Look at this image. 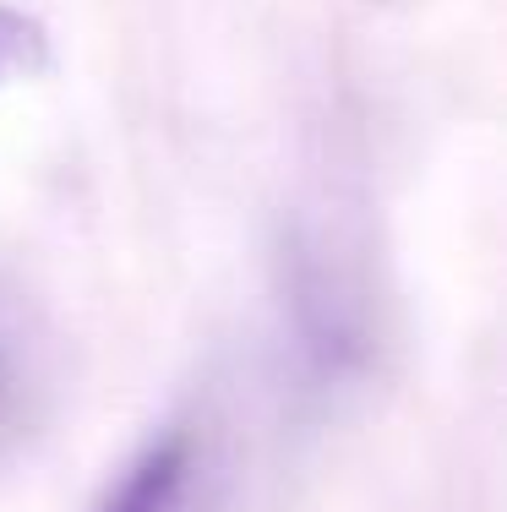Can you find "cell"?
Instances as JSON below:
<instances>
[{
  "instance_id": "3",
  "label": "cell",
  "mask_w": 507,
  "mask_h": 512,
  "mask_svg": "<svg viewBox=\"0 0 507 512\" xmlns=\"http://www.w3.org/2000/svg\"><path fill=\"white\" fill-rule=\"evenodd\" d=\"M0 398H6V360H0Z\"/></svg>"
},
{
  "instance_id": "2",
  "label": "cell",
  "mask_w": 507,
  "mask_h": 512,
  "mask_svg": "<svg viewBox=\"0 0 507 512\" xmlns=\"http://www.w3.org/2000/svg\"><path fill=\"white\" fill-rule=\"evenodd\" d=\"M50 71V33L39 17L0 0V88H17Z\"/></svg>"
},
{
  "instance_id": "1",
  "label": "cell",
  "mask_w": 507,
  "mask_h": 512,
  "mask_svg": "<svg viewBox=\"0 0 507 512\" xmlns=\"http://www.w3.org/2000/svg\"><path fill=\"white\" fill-rule=\"evenodd\" d=\"M191 480H197V436L186 425H169L115 474L93 512H180Z\"/></svg>"
}]
</instances>
